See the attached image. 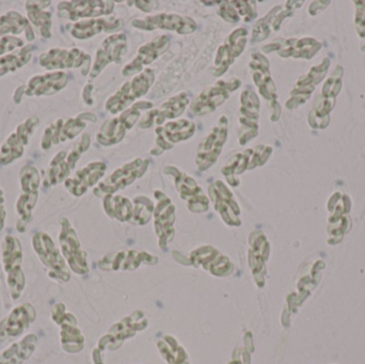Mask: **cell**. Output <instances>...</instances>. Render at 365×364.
<instances>
[{
    "instance_id": "obj_21",
    "label": "cell",
    "mask_w": 365,
    "mask_h": 364,
    "mask_svg": "<svg viewBox=\"0 0 365 364\" xmlns=\"http://www.w3.org/2000/svg\"><path fill=\"white\" fill-rule=\"evenodd\" d=\"M189 104H190V100L188 94L186 92H181L163 103L158 108L145 111L138 121V128L141 130H147L153 125H162L167 120L177 119L185 113Z\"/></svg>"
},
{
    "instance_id": "obj_34",
    "label": "cell",
    "mask_w": 365,
    "mask_h": 364,
    "mask_svg": "<svg viewBox=\"0 0 365 364\" xmlns=\"http://www.w3.org/2000/svg\"><path fill=\"white\" fill-rule=\"evenodd\" d=\"M218 4V15L227 23H249L257 15L255 1H219Z\"/></svg>"
},
{
    "instance_id": "obj_29",
    "label": "cell",
    "mask_w": 365,
    "mask_h": 364,
    "mask_svg": "<svg viewBox=\"0 0 365 364\" xmlns=\"http://www.w3.org/2000/svg\"><path fill=\"white\" fill-rule=\"evenodd\" d=\"M107 166L103 162H92L83 168L79 169L74 177H68L64 186L71 194L83 196L90 187L98 183L106 172Z\"/></svg>"
},
{
    "instance_id": "obj_15",
    "label": "cell",
    "mask_w": 365,
    "mask_h": 364,
    "mask_svg": "<svg viewBox=\"0 0 365 364\" xmlns=\"http://www.w3.org/2000/svg\"><path fill=\"white\" fill-rule=\"evenodd\" d=\"M133 27L145 31H154L156 29L169 30L179 34H190L197 29V23L191 17L177 13H160L149 15L145 19H134Z\"/></svg>"
},
{
    "instance_id": "obj_43",
    "label": "cell",
    "mask_w": 365,
    "mask_h": 364,
    "mask_svg": "<svg viewBox=\"0 0 365 364\" xmlns=\"http://www.w3.org/2000/svg\"><path fill=\"white\" fill-rule=\"evenodd\" d=\"M133 204H134V209H133V216L130 224L145 226L151 219L155 205L152 202L151 199L145 196H138L134 198Z\"/></svg>"
},
{
    "instance_id": "obj_5",
    "label": "cell",
    "mask_w": 365,
    "mask_h": 364,
    "mask_svg": "<svg viewBox=\"0 0 365 364\" xmlns=\"http://www.w3.org/2000/svg\"><path fill=\"white\" fill-rule=\"evenodd\" d=\"M21 194L16 202V212L19 214L17 231L25 232L26 227L32 219V209L36 207L40 186V175L32 166H24L19 172Z\"/></svg>"
},
{
    "instance_id": "obj_28",
    "label": "cell",
    "mask_w": 365,
    "mask_h": 364,
    "mask_svg": "<svg viewBox=\"0 0 365 364\" xmlns=\"http://www.w3.org/2000/svg\"><path fill=\"white\" fill-rule=\"evenodd\" d=\"M269 254V244L262 231L255 230L249 236V266L257 286L262 288L265 284V262Z\"/></svg>"
},
{
    "instance_id": "obj_3",
    "label": "cell",
    "mask_w": 365,
    "mask_h": 364,
    "mask_svg": "<svg viewBox=\"0 0 365 364\" xmlns=\"http://www.w3.org/2000/svg\"><path fill=\"white\" fill-rule=\"evenodd\" d=\"M272 151V147L268 145H259L255 147H249L245 151L238 152L227 160V165L221 169V173L229 185L232 187H237L240 184L238 177L246 171L263 166L269 158Z\"/></svg>"
},
{
    "instance_id": "obj_48",
    "label": "cell",
    "mask_w": 365,
    "mask_h": 364,
    "mask_svg": "<svg viewBox=\"0 0 365 364\" xmlns=\"http://www.w3.org/2000/svg\"><path fill=\"white\" fill-rule=\"evenodd\" d=\"M92 89H93V85H87V87L85 88V90H83V93H87L88 96L87 98H85V102L87 103L88 105H92V103H93V100H92L91 96H90V94H91Z\"/></svg>"
},
{
    "instance_id": "obj_47",
    "label": "cell",
    "mask_w": 365,
    "mask_h": 364,
    "mask_svg": "<svg viewBox=\"0 0 365 364\" xmlns=\"http://www.w3.org/2000/svg\"><path fill=\"white\" fill-rule=\"evenodd\" d=\"M6 211H4V192L0 189V231L4 228V219H6Z\"/></svg>"
},
{
    "instance_id": "obj_40",
    "label": "cell",
    "mask_w": 365,
    "mask_h": 364,
    "mask_svg": "<svg viewBox=\"0 0 365 364\" xmlns=\"http://www.w3.org/2000/svg\"><path fill=\"white\" fill-rule=\"evenodd\" d=\"M34 51V45H26L17 51L0 57V76H4L6 73L14 72L27 64L31 59Z\"/></svg>"
},
{
    "instance_id": "obj_13",
    "label": "cell",
    "mask_w": 365,
    "mask_h": 364,
    "mask_svg": "<svg viewBox=\"0 0 365 364\" xmlns=\"http://www.w3.org/2000/svg\"><path fill=\"white\" fill-rule=\"evenodd\" d=\"M40 64L46 70L81 68L83 76L89 74L91 57L79 48H51L40 56Z\"/></svg>"
},
{
    "instance_id": "obj_39",
    "label": "cell",
    "mask_w": 365,
    "mask_h": 364,
    "mask_svg": "<svg viewBox=\"0 0 365 364\" xmlns=\"http://www.w3.org/2000/svg\"><path fill=\"white\" fill-rule=\"evenodd\" d=\"M66 151H61L58 153L49 164L48 171H47L46 177L44 180L45 187L57 185L61 182H66L68 179L72 168L66 160Z\"/></svg>"
},
{
    "instance_id": "obj_27",
    "label": "cell",
    "mask_w": 365,
    "mask_h": 364,
    "mask_svg": "<svg viewBox=\"0 0 365 364\" xmlns=\"http://www.w3.org/2000/svg\"><path fill=\"white\" fill-rule=\"evenodd\" d=\"M38 119L31 117L17 126L0 149V164L9 165L24 154V147L28 143L30 135L38 126Z\"/></svg>"
},
{
    "instance_id": "obj_26",
    "label": "cell",
    "mask_w": 365,
    "mask_h": 364,
    "mask_svg": "<svg viewBox=\"0 0 365 364\" xmlns=\"http://www.w3.org/2000/svg\"><path fill=\"white\" fill-rule=\"evenodd\" d=\"M169 46H170V40L169 36L165 34L145 43L138 49L136 57L130 63L126 64L125 68L122 70V75L130 77L143 72L145 66L153 63L160 56L166 53Z\"/></svg>"
},
{
    "instance_id": "obj_44",
    "label": "cell",
    "mask_w": 365,
    "mask_h": 364,
    "mask_svg": "<svg viewBox=\"0 0 365 364\" xmlns=\"http://www.w3.org/2000/svg\"><path fill=\"white\" fill-rule=\"evenodd\" d=\"M63 119H59L56 121V123L51 124L48 128H45L44 135L42 138L43 149L48 150L51 145H58L60 143V132H61L62 125H63Z\"/></svg>"
},
{
    "instance_id": "obj_7",
    "label": "cell",
    "mask_w": 365,
    "mask_h": 364,
    "mask_svg": "<svg viewBox=\"0 0 365 364\" xmlns=\"http://www.w3.org/2000/svg\"><path fill=\"white\" fill-rule=\"evenodd\" d=\"M242 81L238 78L218 80L210 87L200 93L189 105L191 113L195 117H204L214 113L220 105H222L232 92L240 89Z\"/></svg>"
},
{
    "instance_id": "obj_24",
    "label": "cell",
    "mask_w": 365,
    "mask_h": 364,
    "mask_svg": "<svg viewBox=\"0 0 365 364\" xmlns=\"http://www.w3.org/2000/svg\"><path fill=\"white\" fill-rule=\"evenodd\" d=\"M190 264L202 267L216 277H225L234 271V265L212 246H202L190 254Z\"/></svg>"
},
{
    "instance_id": "obj_41",
    "label": "cell",
    "mask_w": 365,
    "mask_h": 364,
    "mask_svg": "<svg viewBox=\"0 0 365 364\" xmlns=\"http://www.w3.org/2000/svg\"><path fill=\"white\" fill-rule=\"evenodd\" d=\"M96 121H98V118L91 113H81L76 118L64 120L61 132H60V142H66V140L74 139L77 135L81 134L85 130L88 122L93 123Z\"/></svg>"
},
{
    "instance_id": "obj_4",
    "label": "cell",
    "mask_w": 365,
    "mask_h": 364,
    "mask_svg": "<svg viewBox=\"0 0 365 364\" xmlns=\"http://www.w3.org/2000/svg\"><path fill=\"white\" fill-rule=\"evenodd\" d=\"M2 263L4 269L8 275V286L11 297L16 301L21 297L25 288L26 278L21 263H23V250L16 237L6 235L2 243Z\"/></svg>"
},
{
    "instance_id": "obj_38",
    "label": "cell",
    "mask_w": 365,
    "mask_h": 364,
    "mask_svg": "<svg viewBox=\"0 0 365 364\" xmlns=\"http://www.w3.org/2000/svg\"><path fill=\"white\" fill-rule=\"evenodd\" d=\"M103 205L107 215L113 219H117L121 222H130L132 219L134 204L125 197L107 194L104 197Z\"/></svg>"
},
{
    "instance_id": "obj_17",
    "label": "cell",
    "mask_w": 365,
    "mask_h": 364,
    "mask_svg": "<svg viewBox=\"0 0 365 364\" xmlns=\"http://www.w3.org/2000/svg\"><path fill=\"white\" fill-rule=\"evenodd\" d=\"M158 204L154 209V227L158 237L160 249L170 244L175 239V207L171 199L160 190L154 192Z\"/></svg>"
},
{
    "instance_id": "obj_31",
    "label": "cell",
    "mask_w": 365,
    "mask_h": 364,
    "mask_svg": "<svg viewBox=\"0 0 365 364\" xmlns=\"http://www.w3.org/2000/svg\"><path fill=\"white\" fill-rule=\"evenodd\" d=\"M251 72H252V80L257 85L262 98L270 103L276 100V87L269 74V62L266 59L265 56L257 51L251 56L250 64Z\"/></svg>"
},
{
    "instance_id": "obj_18",
    "label": "cell",
    "mask_w": 365,
    "mask_h": 364,
    "mask_svg": "<svg viewBox=\"0 0 365 364\" xmlns=\"http://www.w3.org/2000/svg\"><path fill=\"white\" fill-rule=\"evenodd\" d=\"M208 196L214 205L215 211L221 216L225 224L230 227H240L242 224L240 205L236 202L233 192L222 181L218 180L210 184Z\"/></svg>"
},
{
    "instance_id": "obj_14",
    "label": "cell",
    "mask_w": 365,
    "mask_h": 364,
    "mask_svg": "<svg viewBox=\"0 0 365 364\" xmlns=\"http://www.w3.org/2000/svg\"><path fill=\"white\" fill-rule=\"evenodd\" d=\"M60 224L61 231L59 234V243L64 259L75 274L86 275L89 273L87 254L81 249V241L76 232L66 218H62Z\"/></svg>"
},
{
    "instance_id": "obj_22",
    "label": "cell",
    "mask_w": 365,
    "mask_h": 364,
    "mask_svg": "<svg viewBox=\"0 0 365 364\" xmlns=\"http://www.w3.org/2000/svg\"><path fill=\"white\" fill-rule=\"evenodd\" d=\"M128 51V38L123 32L111 34L105 38L96 51V61L90 71V78H96L109 63L121 64Z\"/></svg>"
},
{
    "instance_id": "obj_45",
    "label": "cell",
    "mask_w": 365,
    "mask_h": 364,
    "mask_svg": "<svg viewBox=\"0 0 365 364\" xmlns=\"http://www.w3.org/2000/svg\"><path fill=\"white\" fill-rule=\"evenodd\" d=\"M25 44L21 38H15V36H2L0 38V55H4L10 51H14L19 47L23 46Z\"/></svg>"
},
{
    "instance_id": "obj_6",
    "label": "cell",
    "mask_w": 365,
    "mask_h": 364,
    "mask_svg": "<svg viewBox=\"0 0 365 364\" xmlns=\"http://www.w3.org/2000/svg\"><path fill=\"white\" fill-rule=\"evenodd\" d=\"M227 132H229V119L227 115H221L219 118L218 124L212 128L210 134L204 137L197 145V154H195V165L197 170L204 172L212 165L216 164L227 142Z\"/></svg>"
},
{
    "instance_id": "obj_10",
    "label": "cell",
    "mask_w": 365,
    "mask_h": 364,
    "mask_svg": "<svg viewBox=\"0 0 365 364\" xmlns=\"http://www.w3.org/2000/svg\"><path fill=\"white\" fill-rule=\"evenodd\" d=\"M259 96L252 90H245L240 95V107L238 109V122L240 128L237 140L240 145H246L259 135Z\"/></svg>"
},
{
    "instance_id": "obj_30",
    "label": "cell",
    "mask_w": 365,
    "mask_h": 364,
    "mask_svg": "<svg viewBox=\"0 0 365 364\" xmlns=\"http://www.w3.org/2000/svg\"><path fill=\"white\" fill-rule=\"evenodd\" d=\"M122 26H123V21L118 17H96V19L77 21L72 25L70 32L71 36L77 40H87L102 32L110 33V32L117 31L121 29Z\"/></svg>"
},
{
    "instance_id": "obj_20",
    "label": "cell",
    "mask_w": 365,
    "mask_h": 364,
    "mask_svg": "<svg viewBox=\"0 0 365 364\" xmlns=\"http://www.w3.org/2000/svg\"><path fill=\"white\" fill-rule=\"evenodd\" d=\"M115 2L109 0H85V1H61L58 4V16L70 21L81 19H96L110 15Z\"/></svg>"
},
{
    "instance_id": "obj_42",
    "label": "cell",
    "mask_w": 365,
    "mask_h": 364,
    "mask_svg": "<svg viewBox=\"0 0 365 364\" xmlns=\"http://www.w3.org/2000/svg\"><path fill=\"white\" fill-rule=\"evenodd\" d=\"M158 346L168 364H190L188 363V355L175 338L167 336L164 340L158 342Z\"/></svg>"
},
{
    "instance_id": "obj_16",
    "label": "cell",
    "mask_w": 365,
    "mask_h": 364,
    "mask_svg": "<svg viewBox=\"0 0 365 364\" xmlns=\"http://www.w3.org/2000/svg\"><path fill=\"white\" fill-rule=\"evenodd\" d=\"M248 42V31L246 28L233 30L225 38V42L217 49L212 76L220 77L229 70L230 66L244 53Z\"/></svg>"
},
{
    "instance_id": "obj_35",
    "label": "cell",
    "mask_w": 365,
    "mask_h": 364,
    "mask_svg": "<svg viewBox=\"0 0 365 364\" xmlns=\"http://www.w3.org/2000/svg\"><path fill=\"white\" fill-rule=\"evenodd\" d=\"M49 4H51V1H26L28 19L34 29L45 38H49L51 36V13L44 11Z\"/></svg>"
},
{
    "instance_id": "obj_46",
    "label": "cell",
    "mask_w": 365,
    "mask_h": 364,
    "mask_svg": "<svg viewBox=\"0 0 365 364\" xmlns=\"http://www.w3.org/2000/svg\"><path fill=\"white\" fill-rule=\"evenodd\" d=\"M229 364H251V352L246 348H238L233 355V360Z\"/></svg>"
},
{
    "instance_id": "obj_8",
    "label": "cell",
    "mask_w": 365,
    "mask_h": 364,
    "mask_svg": "<svg viewBox=\"0 0 365 364\" xmlns=\"http://www.w3.org/2000/svg\"><path fill=\"white\" fill-rule=\"evenodd\" d=\"M149 160L135 158L133 162L113 171L104 181L98 184L93 189L94 196L104 198L107 194H113L119 190L124 189L137 179L143 177L149 168Z\"/></svg>"
},
{
    "instance_id": "obj_37",
    "label": "cell",
    "mask_w": 365,
    "mask_h": 364,
    "mask_svg": "<svg viewBox=\"0 0 365 364\" xmlns=\"http://www.w3.org/2000/svg\"><path fill=\"white\" fill-rule=\"evenodd\" d=\"M26 32L27 41L34 40V33L30 27L29 21L21 13L10 11L0 17V36H8V34H19Z\"/></svg>"
},
{
    "instance_id": "obj_33",
    "label": "cell",
    "mask_w": 365,
    "mask_h": 364,
    "mask_svg": "<svg viewBox=\"0 0 365 364\" xmlns=\"http://www.w3.org/2000/svg\"><path fill=\"white\" fill-rule=\"evenodd\" d=\"M36 320V311L29 303L12 310L8 318L0 322V337H19Z\"/></svg>"
},
{
    "instance_id": "obj_12",
    "label": "cell",
    "mask_w": 365,
    "mask_h": 364,
    "mask_svg": "<svg viewBox=\"0 0 365 364\" xmlns=\"http://www.w3.org/2000/svg\"><path fill=\"white\" fill-rule=\"evenodd\" d=\"M195 132V124L187 119L173 120L167 122L164 126L155 128V145L150 154L160 156L165 151L173 150L177 143L191 138Z\"/></svg>"
},
{
    "instance_id": "obj_2",
    "label": "cell",
    "mask_w": 365,
    "mask_h": 364,
    "mask_svg": "<svg viewBox=\"0 0 365 364\" xmlns=\"http://www.w3.org/2000/svg\"><path fill=\"white\" fill-rule=\"evenodd\" d=\"M155 80V71L147 68L132 77L120 87L113 95L105 103V109L111 115L123 113L135 104L136 100L148 93Z\"/></svg>"
},
{
    "instance_id": "obj_19",
    "label": "cell",
    "mask_w": 365,
    "mask_h": 364,
    "mask_svg": "<svg viewBox=\"0 0 365 364\" xmlns=\"http://www.w3.org/2000/svg\"><path fill=\"white\" fill-rule=\"evenodd\" d=\"M148 324L149 323L143 312H134L132 316L123 318L121 322L111 326L108 333L98 342V350H105L106 348L111 350H117L126 339L134 337L137 331L147 328Z\"/></svg>"
},
{
    "instance_id": "obj_25",
    "label": "cell",
    "mask_w": 365,
    "mask_h": 364,
    "mask_svg": "<svg viewBox=\"0 0 365 364\" xmlns=\"http://www.w3.org/2000/svg\"><path fill=\"white\" fill-rule=\"evenodd\" d=\"M158 263V258L152 254L145 251L128 250L104 256L98 263V266L103 271H134L141 264L155 265Z\"/></svg>"
},
{
    "instance_id": "obj_1",
    "label": "cell",
    "mask_w": 365,
    "mask_h": 364,
    "mask_svg": "<svg viewBox=\"0 0 365 364\" xmlns=\"http://www.w3.org/2000/svg\"><path fill=\"white\" fill-rule=\"evenodd\" d=\"M153 108V103L140 100L120 113L118 117L106 120L96 134V140L105 147L118 145L125 138L128 130L138 123L143 111Z\"/></svg>"
},
{
    "instance_id": "obj_9",
    "label": "cell",
    "mask_w": 365,
    "mask_h": 364,
    "mask_svg": "<svg viewBox=\"0 0 365 364\" xmlns=\"http://www.w3.org/2000/svg\"><path fill=\"white\" fill-rule=\"evenodd\" d=\"M32 247L42 264L48 269L49 277L68 282L71 275L63 256L60 254L51 237L45 232H36L32 237Z\"/></svg>"
},
{
    "instance_id": "obj_11",
    "label": "cell",
    "mask_w": 365,
    "mask_h": 364,
    "mask_svg": "<svg viewBox=\"0 0 365 364\" xmlns=\"http://www.w3.org/2000/svg\"><path fill=\"white\" fill-rule=\"evenodd\" d=\"M164 172L165 175H171L175 180V188L182 200L187 203L189 211L192 213H204L208 211L210 199L193 177L175 166L165 167Z\"/></svg>"
},
{
    "instance_id": "obj_23",
    "label": "cell",
    "mask_w": 365,
    "mask_h": 364,
    "mask_svg": "<svg viewBox=\"0 0 365 364\" xmlns=\"http://www.w3.org/2000/svg\"><path fill=\"white\" fill-rule=\"evenodd\" d=\"M53 320L60 326L61 346L66 353L76 354L81 352L85 344V339L81 335V329L77 327V321L71 313H66V306L57 303L51 311Z\"/></svg>"
},
{
    "instance_id": "obj_32",
    "label": "cell",
    "mask_w": 365,
    "mask_h": 364,
    "mask_svg": "<svg viewBox=\"0 0 365 364\" xmlns=\"http://www.w3.org/2000/svg\"><path fill=\"white\" fill-rule=\"evenodd\" d=\"M68 81V74L59 71L36 75L28 81L27 87L23 85L24 94L28 96L53 95L63 89Z\"/></svg>"
},
{
    "instance_id": "obj_36",
    "label": "cell",
    "mask_w": 365,
    "mask_h": 364,
    "mask_svg": "<svg viewBox=\"0 0 365 364\" xmlns=\"http://www.w3.org/2000/svg\"><path fill=\"white\" fill-rule=\"evenodd\" d=\"M38 338L34 335H28L25 338L12 344L8 350L0 355V364H19L30 358L36 350Z\"/></svg>"
}]
</instances>
